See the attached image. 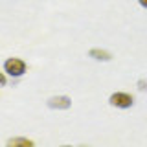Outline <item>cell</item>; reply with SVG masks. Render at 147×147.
Instances as JSON below:
<instances>
[{
  "label": "cell",
  "mask_w": 147,
  "mask_h": 147,
  "mask_svg": "<svg viewBox=\"0 0 147 147\" xmlns=\"http://www.w3.org/2000/svg\"><path fill=\"white\" fill-rule=\"evenodd\" d=\"M26 68H28L26 63L18 57H9L4 63V72H6V76H11V77H22L26 74Z\"/></svg>",
  "instance_id": "cell-1"
},
{
  "label": "cell",
  "mask_w": 147,
  "mask_h": 147,
  "mask_svg": "<svg viewBox=\"0 0 147 147\" xmlns=\"http://www.w3.org/2000/svg\"><path fill=\"white\" fill-rule=\"evenodd\" d=\"M109 103L116 109H131L134 105V98L127 92H114L109 98Z\"/></svg>",
  "instance_id": "cell-2"
},
{
  "label": "cell",
  "mask_w": 147,
  "mask_h": 147,
  "mask_svg": "<svg viewBox=\"0 0 147 147\" xmlns=\"http://www.w3.org/2000/svg\"><path fill=\"white\" fill-rule=\"evenodd\" d=\"M48 107L55 110H66L72 107V99L68 96H52L48 99Z\"/></svg>",
  "instance_id": "cell-3"
},
{
  "label": "cell",
  "mask_w": 147,
  "mask_h": 147,
  "mask_svg": "<svg viewBox=\"0 0 147 147\" xmlns=\"http://www.w3.org/2000/svg\"><path fill=\"white\" fill-rule=\"evenodd\" d=\"M88 55L92 59H96V61H103V63H107V61L112 59V55H110L107 50H101V48H92L88 52Z\"/></svg>",
  "instance_id": "cell-4"
},
{
  "label": "cell",
  "mask_w": 147,
  "mask_h": 147,
  "mask_svg": "<svg viewBox=\"0 0 147 147\" xmlns=\"http://www.w3.org/2000/svg\"><path fill=\"white\" fill-rule=\"evenodd\" d=\"M7 145H22V147H31L33 145V142L31 140H28V138H11V140H7Z\"/></svg>",
  "instance_id": "cell-5"
},
{
  "label": "cell",
  "mask_w": 147,
  "mask_h": 147,
  "mask_svg": "<svg viewBox=\"0 0 147 147\" xmlns=\"http://www.w3.org/2000/svg\"><path fill=\"white\" fill-rule=\"evenodd\" d=\"M6 83H7V77H6V72H0V86H4V85H6Z\"/></svg>",
  "instance_id": "cell-6"
},
{
  "label": "cell",
  "mask_w": 147,
  "mask_h": 147,
  "mask_svg": "<svg viewBox=\"0 0 147 147\" xmlns=\"http://www.w3.org/2000/svg\"><path fill=\"white\" fill-rule=\"evenodd\" d=\"M138 4H140L142 7H145V9H147V0H138Z\"/></svg>",
  "instance_id": "cell-7"
},
{
  "label": "cell",
  "mask_w": 147,
  "mask_h": 147,
  "mask_svg": "<svg viewBox=\"0 0 147 147\" xmlns=\"http://www.w3.org/2000/svg\"><path fill=\"white\" fill-rule=\"evenodd\" d=\"M138 86H140V90H145V81H140V83H138Z\"/></svg>",
  "instance_id": "cell-8"
}]
</instances>
